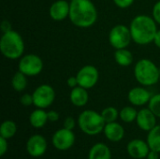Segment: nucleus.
<instances>
[{
  "label": "nucleus",
  "mask_w": 160,
  "mask_h": 159,
  "mask_svg": "<svg viewBox=\"0 0 160 159\" xmlns=\"http://www.w3.org/2000/svg\"><path fill=\"white\" fill-rule=\"evenodd\" d=\"M69 20L81 28H88L95 24L98 19V11L91 0L70 1Z\"/></svg>",
  "instance_id": "1"
},
{
  "label": "nucleus",
  "mask_w": 160,
  "mask_h": 159,
  "mask_svg": "<svg viewBox=\"0 0 160 159\" xmlns=\"http://www.w3.org/2000/svg\"><path fill=\"white\" fill-rule=\"evenodd\" d=\"M132 40L139 45H147L154 42L158 32L157 22L148 15L136 16L129 26Z\"/></svg>",
  "instance_id": "2"
},
{
  "label": "nucleus",
  "mask_w": 160,
  "mask_h": 159,
  "mask_svg": "<svg viewBox=\"0 0 160 159\" xmlns=\"http://www.w3.org/2000/svg\"><path fill=\"white\" fill-rule=\"evenodd\" d=\"M0 51L8 59L15 60L22 57L24 52V42L22 36L13 30L4 33L0 39Z\"/></svg>",
  "instance_id": "3"
},
{
  "label": "nucleus",
  "mask_w": 160,
  "mask_h": 159,
  "mask_svg": "<svg viewBox=\"0 0 160 159\" xmlns=\"http://www.w3.org/2000/svg\"><path fill=\"white\" fill-rule=\"evenodd\" d=\"M134 75L139 83L143 86H151L159 81L160 70L153 61L141 59L135 65Z\"/></svg>",
  "instance_id": "4"
},
{
  "label": "nucleus",
  "mask_w": 160,
  "mask_h": 159,
  "mask_svg": "<svg viewBox=\"0 0 160 159\" xmlns=\"http://www.w3.org/2000/svg\"><path fill=\"white\" fill-rule=\"evenodd\" d=\"M105 121L101 113L93 110L83 111L78 117V126L80 129L88 136H96L103 132L105 127Z\"/></svg>",
  "instance_id": "5"
},
{
  "label": "nucleus",
  "mask_w": 160,
  "mask_h": 159,
  "mask_svg": "<svg viewBox=\"0 0 160 159\" xmlns=\"http://www.w3.org/2000/svg\"><path fill=\"white\" fill-rule=\"evenodd\" d=\"M131 40H132V37H131L130 29L124 24L115 25L110 31L109 34L110 44L116 50L127 48Z\"/></svg>",
  "instance_id": "6"
},
{
  "label": "nucleus",
  "mask_w": 160,
  "mask_h": 159,
  "mask_svg": "<svg viewBox=\"0 0 160 159\" xmlns=\"http://www.w3.org/2000/svg\"><path fill=\"white\" fill-rule=\"evenodd\" d=\"M18 68L19 71L22 72L26 76H37L43 69V62L41 58L36 54H26L20 59Z\"/></svg>",
  "instance_id": "7"
},
{
  "label": "nucleus",
  "mask_w": 160,
  "mask_h": 159,
  "mask_svg": "<svg viewBox=\"0 0 160 159\" xmlns=\"http://www.w3.org/2000/svg\"><path fill=\"white\" fill-rule=\"evenodd\" d=\"M34 106L38 109H46L50 107L55 99L54 89L49 84H41L32 94Z\"/></svg>",
  "instance_id": "8"
},
{
  "label": "nucleus",
  "mask_w": 160,
  "mask_h": 159,
  "mask_svg": "<svg viewBox=\"0 0 160 159\" xmlns=\"http://www.w3.org/2000/svg\"><path fill=\"white\" fill-rule=\"evenodd\" d=\"M76 137L73 130H69L65 127L56 130L52 138V145L58 151L69 150L74 145Z\"/></svg>",
  "instance_id": "9"
},
{
  "label": "nucleus",
  "mask_w": 160,
  "mask_h": 159,
  "mask_svg": "<svg viewBox=\"0 0 160 159\" xmlns=\"http://www.w3.org/2000/svg\"><path fill=\"white\" fill-rule=\"evenodd\" d=\"M79 86H82L85 89L93 88L98 82L99 73L97 67L91 65L82 67L76 75Z\"/></svg>",
  "instance_id": "10"
},
{
  "label": "nucleus",
  "mask_w": 160,
  "mask_h": 159,
  "mask_svg": "<svg viewBox=\"0 0 160 159\" xmlns=\"http://www.w3.org/2000/svg\"><path fill=\"white\" fill-rule=\"evenodd\" d=\"M26 152L32 157H40L45 155L48 144L46 139L39 134L31 136L26 142Z\"/></svg>",
  "instance_id": "11"
},
{
  "label": "nucleus",
  "mask_w": 160,
  "mask_h": 159,
  "mask_svg": "<svg viewBox=\"0 0 160 159\" xmlns=\"http://www.w3.org/2000/svg\"><path fill=\"white\" fill-rule=\"evenodd\" d=\"M127 152L132 158L144 159L147 157L150 152V147L147 142L140 139H135L128 142L127 146Z\"/></svg>",
  "instance_id": "12"
},
{
  "label": "nucleus",
  "mask_w": 160,
  "mask_h": 159,
  "mask_svg": "<svg viewBox=\"0 0 160 159\" xmlns=\"http://www.w3.org/2000/svg\"><path fill=\"white\" fill-rule=\"evenodd\" d=\"M136 123L142 130L149 132L157 126V116L149 108L142 109L138 112Z\"/></svg>",
  "instance_id": "13"
},
{
  "label": "nucleus",
  "mask_w": 160,
  "mask_h": 159,
  "mask_svg": "<svg viewBox=\"0 0 160 159\" xmlns=\"http://www.w3.org/2000/svg\"><path fill=\"white\" fill-rule=\"evenodd\" d=\"M69 9L70 3L66 0H57L52 4L49 13L52 20L63 21L69 16Z\"/></svg>",
  "instance_id": "14"
},
{
  "label": "nucleus",
  "mask_w": 160,
  "mask_h": 159,
  "mask_svg": "<svg viewBox=\"0 0 160 159\" xmlns=\"http://www.w3.org/2000/svg\"><path fill=\"white\" fill-rule=\"evenodd\" d=\"M152 95L143 87H134L128 95V101L134 106H143L149 103Z\"/></svg>",
  "instance_id": "15"
},
{
  "label": "nucleus",
  "mask_w": 160,
  "mask_h": 159,
  "mask_svg": "<svg viewBox=\"0 0 160 159\" xmlns=\"http://www.w3.org/2000/svg\"><path fill=\"white\" fill-rule=\"evenodd\" d=\"M103 133L110 142H118L123 140L125 136V129L119 123L112 122L105 125Z\"/></svg>",
  "instance_id": "16"
},
{
  "label": "nucleus",
  "mask_w": 160,
  "mask_h": 159,
  "mask_svg": "<svg viewBox=\"0 0 160 159\" xmlns=\"http://www.w3.org/2000/svg\"><path fill=\"white\" fill-rule=\"evenodd\" d=\"M69 98L71 103L76 107H83L87 104L89 100V95L87 92V89L82 87V86H76L72 88Z\"/></svg>",
  "instance_id": "17"
},
{
  "label": "nucleus",
  "mask_w": 160,
  "mask_h": 159,
  "mask_svg": "<svg viewBox=\"0 0 160 159\" xmlns=\"http://www.w3.org/2000/svg\"><path fill=\"white\" fill-rule=\"evenodd\" d=\"M88 159H112V152L105 143L98 142L90 148Z\"/></svg>",
  "instance_id": "18"
},
{
  "label": "nucleus",
  "mask_w": 160,
  "mask_h": 159,
  "mask_svg": "<svg viewBox=\"0 0 160 159\" xmlns=\"http://www.w3.org/2000/svg\"><path fill=\"white\" fill-rule=\"evenodd\" d=\"M48 113L44 109H37L32 112L29 116L30 125L35 128H42L48 122Z\"/></svg>",
  "instance_id": "19"
},
{
  "label": "nucleus",
  "mask_w": 160,
  "mask_h": 159,
  "mask_svg": "<svg viewBox=\"0 0 160 159\" xmlns=\"http://www.w3.org/2000/svg\"><path fill=\"white\" fill-rule=\"evenodd\" d=\"M146 142L150 147V150L160 154V125H157L148 132Z\"/></svg>",
  "instance_id": "20"
},
{
  "label": "nucleus",
  "mask_w": 160,
  "mask_h": 159,
  "mask_svg": "<svg viewBox=\"0 0 160 159\" xmlns=\"http://www.w3.org/2000/svg\"><path fill=\"white\" fill-rule=\"evenodd\" d=\"M115 62L121 67H128L133 63V55L132 53L125 49H118L114 52Z\"/></svg>",
  "instance_id": "21"
},
{
  "label": "nucleus",
  "mask_w": 160,
  "mask_h": 159,
  "mask_svg": "<svg viewBox=\"0 0 160 159\" xmlns=\"http://www.w3.org/2000/svg\"><path fill=\"white\" fill-rule=\"evenodd\" d=\"M17 132V126L11 120L4 121L0 127V137H3L7 140L12 138Z\"/></svg>",
  "instance_id": "22"
},
{
  "label": "nucleus",
  "mask_w": 160,
  "mask_h": 159,
  "mask_svg": "<svg viewBox=\"0 0 160 159\" xmlns=\"http://www.w3.org/2000/svg\"><path fill=\"white\" fill-rule=\"evenodd\" d=\"M11 86L12 88L17 91V92H22L23 91L26 86H27V79L26 75H24L22 72L18 71L16 72L12 79H11Z\"/></svg>",
  "instance_id": "23"
},
{
  "label": "nucleus",
  "mask_w": 160,
  "mask_h": 159,
  "mask_svg": "<svg viewBox=\"0 0 160 159\" xmlns=\"http://www.w3.org/2000/svg\"><path fill=\"white\" fill-rule=\"evenodd\" d=\"M137 115H138L137 110L131 106L124 107L119 112V117L124 123H132L136 121Z\"/></svg>",
  "instance_id": "24"
},
{
  "label": "nucleus",
  "mask_w": 160,
  "mask_h": 159,
  "mask_svg": "<svg viewBox=\"0 0 160 159\" xmlns=\"http://www.w3.org/2000/svg\"><path fill=\"white\" fill-rule=\"evenodd\" d=\"M100 113H101V116L106 124L112 123V122H116L117 118L119 117V112L114 107H107V108L103 109Z\"/></svg>",
  "instance_id": "25"
},
{
  "label": "nucleus",
  "mask_w": 160,
  "mask_h": 159,
  "mask_svg": "<svg viewBox=\"0 0 160 159\" xmlns=\"http://www.w3.org/2000/svg\"><path fill=\"white\" fill-rule=\"evenodd\" d=\"M148 108L155 113L158 118H160V94L152 96L148 103Z\"/></svg>",
  "instance_id": "26"
},
{
  "label": "nucleus",
  "mask_w": 160,
  "mask_h": 159,
  "mask_svg": "<svg viewBox=\"0 0 160 159\" xmlns=\"http://www.w3.org/2000/svg\"><path fill=\"white\" fill-rule=\"evenodd\" d=\"M20 102L22 106L24 107H28L32 104H34V99H33V96L29 95V94H24L20 97Z\"/></svg>",
  "instance_id": "27"
},
{
  "label": "nucleus",
  "mask_w": 160,
  "mask_h": 159,
  "mask_svg": "<svg viewBox=\"0 0 160 159\" xmlns=\"http://www.w3.org/2000/svg\"><path fill=\"white\" fill-rule=\"evenodd\" d=\"M75 126H76V121L73 117L68 116L65 119V121H64V127L65 128L69 129V130H73L75 128Z\"/></svg>",
  "instance_id": "28"
},
{
  "label": "nucleus",
  "mask_w": 160,
  "mask_h": 159,
  "mask_svg": "<svg viewBox=\"0 0 160 159\" xmlns=\"http://www.w3.org/2000/svg\"><path fill=\"white\" fill-rule=\"evenodd\" d=\"M135 0H113L114 4L120 8H128L130 7Z\"/></svg>",
  "instance_id": "29"
},
{
  "label": "nucleus",
  "mask_w": 160,
  "mask_h": 159,
  "mask_svg": "<svg viewBox=\"0 0 160 159\" xmlns=\"http://www.w3.org/2000/svg\"><path fill=\"white\" fill-rule=\"evenodd\" d=\"M153 18L157 23L160 24V0L155 4L153 7Z\"/></svg>",
  "instance_id": "30"
},
{
  "label": "nucleus",
  "mask_w": 160,
  "mask_h": 159,
  "mask_svg": "<svg viewBox=\"0 0 160 159\" xmlns=\"http://www.w3.org/2000/svg\"><path fill=\"white\" fill-rule=\"evenodd\" d=\"M8 149V140L0 137V156L3 157Z\"/></svg>",
  "instance_id": "31"
},
{
  "label": "nucleus",
  "mask_w": 160,
  "mask_h": 159,
  "mask_svg": "<svg viewBox=\"0 0 160 159\" xmlns=\"http://www.w3.org/2000/svg\"><path fill=\"white\" fill-rule=\"evenodd\" d=\"M0 28H1V31L4 33H8L9 31L12 30V25L10 23V22H8V20H4L2 22H1V25H0Z\"/></svg>",
  "instance_id": "32"
},
{
  "label": "nucleus",
  "mask_w": 160,
  "mask_h": 159,
  "mask_svg": "<svg viewBox=\"0 0 160 159\" xmlns=\"http://www.w3.org/2000/svg\"><path fill=\"white\" fill-rule=\"evenodd\" d=\"M47 113H48V120L50 122H56V121L59 120L60 115H59V113L57 112H55V111H50Z\"/></svg>",
  "instance_id": "33"
},
{
  "label": "nucleus",
  "mask_w": 160,
  "mask_h": 159,
  "mask_svg": "<svg viewBox=\"0 0 160 159\" xmlns=\"http://www.w3.org/2000/svg\"><path fill=\"white\" fill-rule=\"evenodd\" d=\"M67 83H68V85L70 88H74V87H76V86L79 85L78 80H77V77H76V76H70V77L67 80Z\"/></svg>",
  "instance_id": "34"
},
{
  "label": "nucleus",
  "mask_w": 160,
  "mask_h": 159,
  "mask_svg": "<svg viewBox=\"0 0 160 159\" xmlns=\"http://www.w3.org/2000/svg\"><path fill=\"white\" fill-rule=\"evenodd\" d=\"M146 159H159V153L153 151V150H150Z\"/></svg>",
  "instance_id": "35"
},
{
  "label": "nucleus",
  "mask_w": 160,
  "mask_h": 159,
  "mask_svg": "<svg viewBox=\"0 0 160 159\" xmlns=\"http://www.w3.org/2000/svg\"><path fill=\"white\" fill-rule=\"evenodd\" d=\"M154 43L156 44V46L158 48L160 49V30H158V32L156 34V37H155V39H154Z\"/></svg>",
  "instance_id": "36"
},
{
  "label": "nucleus",
  "mask_w": 160,
  "mask_h": 159,
  "mask_svg": "<svg viewBox=\"0 0 160 159\" xmlns=\"http://www.w3.org/2000/svg\"><path fill=\"white\" fill-rule=\"evenodd\" d=\"M69 1H74V0H69Z\"/></svg>",
  "instance_id": "37"
},
{
  "label": "nucleus",
  "mask_w": 160,
  "mask_h": 159,
  "mask_svg": "<svg viewBox=\"0 0 160 159\" xmlns=\"http://www.w3.org/2000/svg\"><path fill=\"white\" fill-rule=\"evenodd\" d=\"M159 81H160V78H159Z\"/></svg>",
  "instance_id": "38"
}]
</instances>
